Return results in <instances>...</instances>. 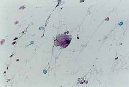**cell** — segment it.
<instances>
[{
    "mask_svg": "<svg viewBox=\"0 0 129 87\" xmlns=\"http://www.w3.org/2000/svg\"><path fill=\"white\" fill-rule=\"evenodd\" d=\"M71 37L66 34H61L57 36L55 41V45L62 48L67 47L71 42Z\"/></svg>",
    "mask_w": 129,
    "mask_h": 87,
    "instance_id": "6da1fadb",
    "label": "cell"
}]
</instances>
